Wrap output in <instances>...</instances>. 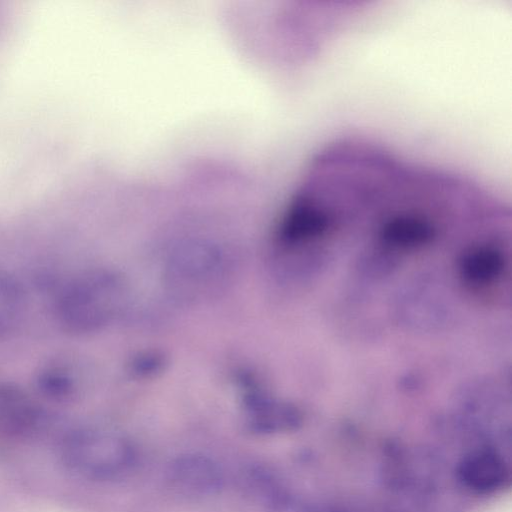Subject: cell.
Returning a JSON list of instances; mask_svg holds the SVG:
<instances>
[{
    "label": "cell",
    "instance_id": "3957f363",
    "mask_svg": "<svg viewBox=\"0 0 512 512\" xmlns=\"http://www.w3.org/2000/svg\"><path fill=\"white\" fill-rule=\"evenodd\" d=\"M165 480L172 494L186 500H205L218 495L224 486V472L211 457L186 453L167 466Z\"/></svg>",
    "mask_w": 512,
    "mask_h": 512
},
{
    "label": "cell",
    "instance_id": "5b68a950",
    "mask_svg": "<svg viewBox=\"0 0 512 512\" xmlns=\"http://www.w3.org/2000/svg\"><path fill=\"white\" fill-rule=\"evenodd\" d=\"M503 256L488 246L476 247L467 252L460 263L461 275L473 284H486L502 273Z\"/></svg>",
    "mask_w": 512,
    "mask_h": 512
},
{
    "label": "cell",
    "instance_id": "7a4b0ae2",
    "mask_svg": "<svg viewBox=\"0 0 512 512\" xmlns=\"http://www.w3.org/2000/svg\"><path fill=\"white\" fill-rule=\"evenodd\" d=\"M65 468L94 481H110L128 474L136 464L134 444L117 433L84 429L70 432L60 445Z\"/></svg>",
    "mask_w": 512,
    "mask_h": 512
},
{
    "label": "cell",
    "instance_id": "277c9868",
    "mask_svg": "<svg viewBox=\"0 0 512 512\" xmlns=\"http://www.w3.org/2000/svg\"><path fill=\"white\" fill-rule=\"evenodd\" d=\"M248 427L259 434L294 431L302 423L301 413L294 406L275 401L259 392H250L245 399Z\"/></svg>",
    "mask_w": 512,
    "mask_h": 512
},
{
    "label": "cell",
    "instance_id": "8992f818",
    "mask_svg": "<svg viewBox=\"0 0 512 512\" xmlns=\"http://www.w3.org/2000/svg\"><path fill=\"white\" fill-rule=\"evenodd\" d=\"M23 296L19 284L0 271V339L16 325L22 310Z\"/></svg>",
    "mask_w": 512,
    "mask_h": 512
},
{
    "label": "cell",
    "instance_id": "52a82bcc",
    "mask_svg": "<svg viewBox=\"0 0 512 512\" xmlns=\"http://www.w3.org/2000/svg\"><path fill=\"white\" fill-rule=\"evenodd\" d=\"M39 387L42 392L53 399H66L74 391L75 379L65 363L47 366L39 375Z\"/></svg>",
    "mask_w": 512,
    "mask_h": 512
},
{
    "label": "cell",
    "instance_id": "6da1fadb",
    "mask_svg": "<svg viewBox=\"0 0 512 512\" xmlns=\"http://www.w3.org/2000/svg\"><path fill=\"white\" fill-rule=\"evenodd\" d=\"M122 283L107 271L82 274L58 292L54 310L59 325L71 334H89L109 324L122 302Z\"/></svg>",
    "mask_w": 512,
    "mask_h": 512
}]
</instances>
